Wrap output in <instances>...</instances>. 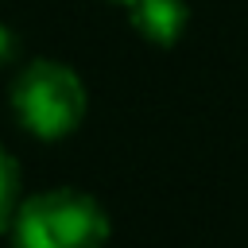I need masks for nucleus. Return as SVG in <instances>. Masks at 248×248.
<instances>
[{"label":"nucleus","instance_id":"obj_1","mask_svg":"<svg viewBox=\"0 0 248 248\" xmlns=\"http://www.w3.org/2000/svg\"><path fill=\"white\" fill-rule=\"evenodd\" d=\"M12 248H105L108 217L81 190H43L16 205Z\"/></svg>","mask_w":248,"mask_h":248},{"label":"nucleus","instance_id":"obj_3","mask_svg":"<svg viewBox=\"0 0 248 248\" xmlns=\"http://www.w3.org/2000/svg\"><path fill=\"white\" fill-rule=\"evenodd\" d=\"M132 12V27L151 39V43H174L186 27V4L182 0H136L128 4Z\"/></svg>","mask_w":248,"mask_h":248},{"label":"nucleus","instance_id":"obj_4","mask_svg":"<svg viewBox=\"0 0 248 248\" xmlns=\"http://www.w3.org/2000/svg\"><path fill=\"white\" fill-rule=\"evenodd\" d=\"M16 205H19V170H16V163L8 159V151L0 147V232L12 225Z\"/></svg>","mask_w":248,"mask_h":248},{"label":"nucleus","instance_id":"obj_5","mask_svg":"<svg viewBox=\"0 0 248 248\" xmlns=\"http://www.w3.org/2000/svg\"><path fill=\"white\" fill-rule=\"evenodd\" d=\"M116 4H136V0H116Z\"/></svg>","mask_w":248,"mask_h":248},{"label":"nucleus","instance_id":"obj_2","mask_svg":"<svg viewBox=\"0 0 248 248\" xmlns=\"http://www.w3.org/2000/svg\"><path fill=\"white\" fill-rule=\"evenodd\" d=\"M12 108L19 116V124L31 136L43 140H58L66 132H74L85 116V85L81 78L54 62V58H39L27 62L16 81H12Z\"/></svg>","mask_w":248,"mask_h":248}]
</instances>
